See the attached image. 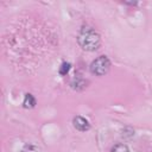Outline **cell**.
Here are the masks:
<instances>
[{
    "label": "cell",
    "instance_id": "6",
    "mask_svg": "<svg viewBox=\"0 0 152 152\" xmlns=\"http://www.w3.org/2000/svg\"><path fill=\"white\" fill-rule=\"evenodd\" d=\"M110 152H129V150L125 144H118L112 148Z\"/></svg>",
    "mask_w": 152,
    "mask_h": 152
},
{
    "label": "cell",
    "instance_id": "7",
    "mask_svg": "<svg viewBox=\"0 0 152 152\" xmlns=\"http://www.w3.org/2000/svg\"><path fill=\"white\" fill-rule=\"evenodd\" d=\"M70 63H66V62H64V63H62V65H61V68H59V74L61 75H66L68 72H69V70H70Z\"/></svg>",
    "mask_w": 152,
    "mask_h": 152
},
{
    "label": "cell",
    "instance_id": "2",
    "mask_svg": "<svg viewBox=\"0 0 152 152\" xmlns=\"http://www.w3.org/2000/svg\"><path fill=\"white\" fill-rule=\"evenodd\" d=\"M89 69H90L91 74H94L96 76H103L110 69V61L108 59L107 56H100L91 62Z\"/></svg>",
    "mask_w": 152,
    "mask_h": 152
},
{
    "label": "cell",
    "instance_id": "8",
    "mask_svg": "<svg viewBox=\"0 0 152 152\" xmlns=\"http://www.w3.org/2000/svg\"><path fill=\"white\" fill-rule=\"evenodd\" d=\"M21 152H40V150L37 146H34V145H26L21 150Z\"/></svg>",
    "mask_w": 152,
    "mask_h": 152
},
{
    "label": "cell",
    "instance_id": "1",
    "mask_svg": "<svg viewBox=\"0 0 152 152\" xmlns=\"http://www.w3.org/2000/svg\"><path fill=\"white\" fill-rule=\"evenodd\" d=\"M77 43L86 51H95L101 45V38L94 28L83 26L78 32Z\"/></svg>",
    "mask_w": 152,
    "mask_h": 152
},
{
    "label": "cell",
    "instance_id": "3",
    "mask_svg": "<svg viewBox=\"0 0 152 152\" xmlns=\"http://www.w3.org/2000/svg\"><path fill=\"white\" fill-rule=\"evenodd\" d=\"M72 125L80 132H86V131H88L90 128L89 121L87 119H84L83 116H80V115H77V116H75L72 119Z\"/></svg>",
    "mask_w": 152,
    "mask_h": 152
},
{
    "label": "cell",
    "instance_id": "5",
    "mask_svg": "<svg viewBox=\"0 0 152 152\" xmlns=\"http://www.w3.org/2000/svg\"><path fill=\"white\" fill-rule=\"evenodd\" d=\"M71 87L74 88V89H82V88H84L86 87V82L82 80V78H74L72 80V82H71Z\"/></svg>",
    "mask_w": 152,
    "mask_h": 152
},
{
    "label": "cell",
    "instance_id": "4",
    "mask_svg": "<svg viewBox=\"0 0 152 152\" xmlns=\"http://www.w3.org/2000/svg\"><path fill=\"white\" fill-rule=\"evenodd\" d=\"M23 106L25 108H33L36 106V99L33 97V95L31 94H26L23 101Z\"/></svg>",
    "mask_w": 152,
    "mask_h": 152
}]
</instances>
